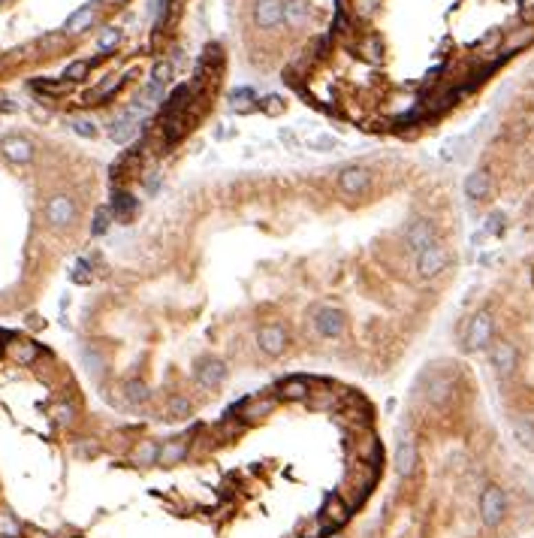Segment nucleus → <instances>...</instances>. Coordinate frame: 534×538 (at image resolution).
I'll return each mask as SVG.
<instances>
[{"label":"nucleus","mask_w":534,"mask_h":538,"mask_svg":"<svg viewBox=\"0 0 534 538\" xmlns=\"http://www.w3.org/2000/svg\"><path fill=\"white\" fill-rule=\"evenodd\" d=\"M88 70H91L88 60H76V64H70V67L64 70V79H67V82H82V79L88 76Z\"/></svg>","instance_id":"nucleus-34"},{"label":"nucleus","mask_w":534,"mask_h":538,"mask_svg":"<svg viewBox=\"0 0 534 538\" xmlns=\"http://www.w3.org/2000/svg\"><path fill=\"white\" fill-rule=\"evenodd\" d=\"M287 330L281 327V324H266V327L257 330V345H260L263 354H269V357H278V354L287 351Z\"/></svg>","instance_id":"nucleus-7"},{"label":"nucleus","mask_w":534,"mask_h":538,"mask_svg":"<svg viewBox=\"0 0 534 538\" xmlns=\"http://www.w3.org/2000/svg\"><path fill=\"white\" fill-rule=\"evenodd\" d=\"M260 109L266 112V115H281V112H284V100H281L278 94H269V97H263L260 100Z\"/></svg>","instance_id":"nucleus-37"},{"label":"nucleus","mask_w":534,"mask_h":538,"mask_svg":"<svg viewBox=\"0 0 534 538\" xmlns=\"http://www.w3.org/2000/svg\"><path fill=\"white\" fill-rule=\"evenodd\" d=\"M139 100L142 103H148V106H154L163 100V85H157V82H151V85H145V91L139 94Z\"/></svg>","instance_id":"nucleus-39"},{"label":"nucleus","mask_w":534,"mask_h":538,"mask_svg":"<svg viewBox=\"0 0 534 538\" xmlns=\"http://www.w3.org/2000/svg\"><path fill=\"white\" fill-rule=\"evenodd\" d=\"M345 324H347V317L341 309H320L314 317V330L323 339H338L345 333Z\"/></svg>","instance_id":"nucleus-8"},{"label":"nucleus","mask_w":534,"mask_h":538,"mask_svg":"<svg viewBox=\"0 0 534 538\" xmlns=\"http://www.w3.org/2000/svg\"><path fill=\"white\" fill-rule=\"evenodd\" d=\"M73 282H76V284H88V282H91V267H88V260H76V267H73Z\"/></svg>","instance_id":"nucleus-42"},{"label":"nucleus","mask_w":534,"mask_h":538,"mask_svg":"<svg viewBox=\"0 0 534 538\" xmlns=\"http://www.w3.org/2000/svg\"><path fill=\"white\" fill-rule=\"evenodd\" d=\"M6 354H10V360L19 363V366H30V363L40 357V345L30 342V339H12V342L6 345Z\"/></svg>","instance_id":"nucleus-17"},{"label":"nucleus","mask_w":534,"mask_h":538,"mask_svg":"<svg viewBox=\"0 0 534 538\" xmlns=\"http://www.w3.org/2000/svg\"><path fill=\"white\" fill-rule=\"evenodd\" d=\"M507 517V493L498 484H486L483 493H480V520L483 526H498Z\"/></svg>","instance_id":"nucleus-2"},{"label":"nucleus","mask_w":534,"mask_h":538,"mask_svg":"<svg viewBox=\"0 0 534 538\" xmlns=\"http://www.w3.org/2000/svg\"><path fill=\"white\" fill-rule=\"evenodd\" d=\"M380 6V0H356V15H362V19H369L371 12H375Z\"/></svg>","instance_id":"nucleus-45"},{"label":"nucleus","mask_w":534,"mask_h":538,"mask_svg":"<svg viewBox=\"0 0 534 538\" xmlns=\"http://www.w3.org/2000/svg\"><path fill=\"white\" fill-rule=\"evenodd\" d=\"M531 282H534V276H531Z\"/></svg>","instance_id":"nucleus-51"},{"label":"nucleus","mask_w":534,"mask_h":538,"mask_svg":"<svg viewBox=\"0 0 534 538\" xmlns=\"http://www.w3.org/2000/svg\"><path fill=\"white\" fill-rule=\"evenodd\" d=\"M272 412H275V399H269V396H254V399H245V405H242V423L263 421V418H269Z\"/></svg>","instance_id":"nucleus-20"},{"label":"nucleus","mask_w":534,"mask_h":538,"mask_svg":"<svg viewBox=\"0 0 534 538\" xmlns=\"http://www.w3.org/2000/svg\"><path fill=\"white\" fill-rule=\"evenodd\" d=\"M82 363H85L88 372H94V375L103 369V357L97 351H91V348H82Z\"/></svg>","instance_id":"nucleus-41"},{"label":"nucleus","mask_w":534,"mask_h":538,"mask_svg":"<svg viewBox=\"0 0 534 538\" xmlns=\"http://www.w3.org/2000/svg\"><path fill=\"white\" fill-rule=\"evenodd\" d=\"M510 433L520 442V448L534 451V421L531 418H513L510 421Z\"/></svg>","instance_id":"nucleus-25"},{"label":"nucleus","mask_w":534,"mask_h":538,"mask_svg":"<svg viewBox=\"0 0 534 538\" xmlns=\"http://www.w3.org/2000/svg\"><path fill=\"white\" fill-rule=\"evenodd\" d=\"M94 21H97V10L88 3V6H82V10H76V12L70 15V19H67L64 30H67V34H70V36H76V34H85V30H88L91 25H94Z\"/></svg>","instance_id":"nucleus-21"},{"label":"nucleus","mask_w":534,"mask_h":538,"mask_svg":"<svg viewBox=\"0 0 534 538\" xmlns=\"http://www.w3.org/2000/svg\"><path fill=\"white\" fill-rule=\"evenodd\" d=\"M190 412H194V405H190L187 396H172L170 399V418L172 421H187Z\"/></svg>","instance_id":"nucleus-29"},{"label":"nucleus","mask_w":534,"mask_h":538,"mask_svg":"<svg viewBox=\"0 0 534 538\" xmlns=\"http://www.w3.org/2000/svg\"><path fill=\"white\" fill-rule=\"evenodd\" d=\"M362 52H365V58H371V60H378L380 58V43L371 36V40H365L362 43Z\"/></svg>","instance_id":"nucleus-46"},{"label":"nucleus","mask_w":534,"mask_h":538,"mask_svg":"<svg viewBox=\"0 0 534 538\" xmlns=\"http://www.w3.org/2000/svg\"><path fill=\"white\" fill-rule=\"evenodd\" d=\"M170 79H172V64H170V60H157L154 70H151V82H157V85H166Z\"/></svg>","instance_id":"nucleus-36"},{"label":"nucleus","mask_w":534,"mask_h":538,"mask_svg":"<svg viewBox=\"0 0 534 538\" xmlns=\"http://www.w3.org/2000/svg\"><path fill=\"white\" fill-rule=\"evenodd\" d=\"M148 388H145V384L139 381V378H130V381L124 384V399L130 405H142V403H148Z\"/></svg>","instance_id":"nucleus-28"},{"label":"nucleus","mask_w":534,"mask_h":538,"mask_svg":"<svg viewBox=\"0 0 534 538\" xmlns=\"http://www.w3.org/2000/svg\"><path fill=\"white\" fill-rule=\"evenodd\" d=\"M19 535H21L19 520L10 511H0V538H19Z\"/></svg>","instance_id":"nucleus-31"},{"label":"nucleus","mask_w":534,"mask_h":538,"mask_svg":"<svg viewBox=\"0 0 534 538\" xmlns=\"http://www.w3.org/2000/svg\"><path fill=\"white\" fill-rule=\"evenodd\" d=\"M233 109L235 112H251L254 109V91L251 88H239V91H233Z\"/></svg>","instance_id":"nucleus-30"},{"label":"nucleus","mask_w":534,"mask_h":538,"mask_svg":"<svg viewBox=\"0 0 534 538\" xmlns=\"http://www.w3.org/2000/svg\"><path fill=\"white\" fill-rule=\"evenodd\" d=\"M395 472H399L402 478H410V475L417 472V442L410 433H404L399 448H395Z\"/></svg>","instance_id":"nucleus-12"},{"label":"nucleus","mask_w":534,"mask_h":538,"mask_svg":"<svg viewBox=\"0 0 534 538\" xmlns=\"http://www.w3.org/2000/svg\"><path fill=\"white\" fill-rule=\"evenodd\" d=\"M311 19V3L308 0H287L284 3V21L290 27H302Z\"/></svg>","instance_id":"nucleus-22"},{"label":"nucleus","mask_w":534,"mask_h":538,"mask_svg":"<svg viewBox=\"0 0 534 538\" xmlns=\"http://www.w3.org/2000/svg\"><path fill=\"white\" fill-rule=\"evenodd\" d=\"M187 451H190V442L185 436H178V438H170V442H163L160 445V457H157V466H178L181 460L187 457Z\"/></svg>","instance_id":"nucleus-14"},{"label":"nucleus","mask_w":534,"mask_h":538,"mask_svg":"<svg viewBox=\"0 0 534 538\" xmlns=\"http://www.w3.org/2000/svg\"><path fill=\"white\" fill-rule=\"evenodd\" d=\"M489 191H492V176L486 170H474L468 179H465V197L468 200H486L489 197Z\"/></svg>","instance_id":"nucleus-18"},{"label":"nucleus","mask_w":534,"mask_h":538,"mask_svg":"<svg viewBox=\"0 0 534 538\" xmlns=\"http://www.w3.org/2000/svg\"><path fill=\"white\" fill-rule=\"evenodd\" d=\"M0 151H3V157L12 161V164H30L34 161V146H30V139H25V136H3Z\"/></svg>","instance_id":"nucleus-13"},{"label":"nucleus","mask_w":534,"mask_h":538,"mask_svg":"<svg viewBox=\"0 0 534 538\" xmlns=\"http://www.w3.org/2000/svg\"><path fill=\"white\" fill-rule=\"evenodd\" d=\"M404 242H408V248L410 251H426L429 245H434V224L429 221V218H417L414 224L408 227V233H404Z\"/></svg>","instance_id":"nucleus-9"},{"label":"nucleus","mask_w":534,"mask_h":538,"mask_svg":"<svg viewBox=\"0 0 534 538\" xmlns=\"http://www.w3.org/2000/svg\"><path fill=\"white\" fill-rule=\"evenodd\" d=\"M109 224H112V209H97L94 212V224H91V233H94V236H103V233L109 230Z\"/></svg>","instance_id":"nucleus-32"},{"label":"nucleus","mask_w":534,"mask_h":538,"mask_svg":"<svg viewBox=\"0 0 534 538\" xmlns=\"http://www.w3.org/2000/svg\"><path fill=\"white\" fill-rule=\"evenodd\" d=\"M486 233H492V236L504 233V215H501V212H495V215L486 218Z\"/></svg>","instance_id":"nucleus-43"},{"label":"nucleus","mask_w":534,"mask_h":538,"mask_svg":"<svg viewBox=\"0 0 534 538\" xmlns=\"http://www.w3.org/2000/svg\"><path fill=\"white\" fill-rule=\"evenodd\" d=\"M157 457H160V445L151 442V438H145V442H139L133 448L130 463L133 466H157Z\"/></svg>","instance_id":"nucleus-26"},{"label":"nucleus","mask_w":534,"mask_h":538,"mask_svg":"<svg viewBox=\"0 0 534 538\" xmlns=\"http://www.w3.org/2000/svg\"><path fill=\"white\" fill-rule=\"evenodd\" d=\"M284 21V0H257L254 3V25L269 30Z\"/></svg>","instance_id":"nucleus-11"},{"label":"nucleus","mask_w":534,"mask_h":538,"mask_svg":"<svg viewBox=\"0 0 534 538\" xmlns=\"http://www.w3.org/2000/svg\"><path fill=\"white\" fill-rule=\"evenodd\" d=\"M369 185H371V170L362 164H350L338 172V188L347 197H362L369 191Z\"/></svg>","instance_id":"nucleus-4"},{"label":"nucleus","mask_w":534,"mask_h":538,"mask_svg":"<svg viewBox=\"0 0 534 538\" xmlns=\"http://www.w3.org/2000/svg\"><path fill=\"white\" fill-rule=\"evenodd\" d=\"M70 127H73V131L79 133V136H85V139H94V136H97V124H94L91 118H73Z\"/></svg>","instance_id":"nucleus-35"},{"label":"nucleus","mask_w":534,"mask_h":538,"mask_svg":"<svg viewBox=\"0 0 534 538\" xmlns=\"http://www.w3.org/2000/svg\"><path fill=\"white\" fill-rule=\"evenodd\" d=\"M51 418H55L60 427H70L73 418H76V412H73V405H64V403H58L55 408H51Z\"/></svg>","instance_id":"nucleus-38"},{"label":"nucleus","mask_w":534,"mask_h":538,"mask_svg":"<svg viewBox=\"0 0 534 538\" xmlns=\"http://www.w3.org/2000/svg\"><path fill=\"white\" fill-rule=\"evenodd\" d=\"M281 396L290 399V403H299V399H308V396H311V384H308V378H302V375L287 378V381L281 384Z\"/></svg>","instance_id":"nucleus-27"},{"label":"nucleus","mask_w":534,"mask_h":538,"mask_svg":"<svg viewBox=\"0 0 534 538\" xmlns=\"http://www.w3.org/2000/svg\"><path fill=\"white\" fill-rule=\"evenodd\" d=\"M118 85H121V79H118V76H112V79H109V82H103V85L97 88V91H91L88 100H106V97H109L112 91H118Z\"/></svg>","instance_id":"nucleus-40"},{"label":"nucleus","mask_w":534,"mask_h":538,"mask_svg":"<svg viewBox=\"0 0 534 538\" xmlns=\"http://www.w3.org/2000/svg\"><path fill=\"white\" fill-rule=\"evenodd\" d=\"M106 3H121V0H106Z\"/></svg>","instance_id":"nucleus-50"},{"label":"nucleus","mask_w":534,"mask_h":538,"mask_svg":"<svg viewBox=\"0 0 534 538\" xmlns=\"http://www.w3.org/2000/svg\"><path fill=\"white\" fill-rule=\"evenodd\" d=\"M534 43V27L531 25H525V27H520V30H513V34L504 40V45L498 49V58L504 60V58H510V55H516V52H522V49H529V45Z\"/></svg>","instance_id":"nucleus-19"},{"label":"nucleus","mask_w":534,"mask_h":538,"mask_svg":"<svg viewBox=\"0 0 534 538\" xmlns=\"http://www.w3.org/2000/svg\"><path fill=\"white\" fill-rule=\"evenodd\" d=\"M196 384H200L202 390H218L220 384L227 381V363L220 357H202L196 363Z\"/></svg>","instance_id":"nucleus-5"},{"label":"nucleus","mask_w":534,"mask_h":538,"mask_svg":"<svg viewBox=\"0 0 534 538\" xmlns=\"http://www.w3.org/2000/svg\"><path fill=\"white\" fill-rule=\"evenodd\" d=\"M136 131H139V121L136 118H130L127 112H121V115L112 121V131H109V136L115 142H130L133 136H136Z\"/></svg>","instance_id":"nucleus-24"},{"label":"nucleus","mask_w":534,"mask_h":538,"mask_svg":"<svg viewBox=\"0 0 534 538\" xmlns=\"http://www.w3.org/2000/svg\"><path fill=\"white\" fill-rule=\"evenodd\" d=\"M522 12L525 15H534V0H522Z\"/></svg>","instance_id":"nucleus-49"},{"label":"nucleus","mask_w":534,"mask_h":538,"mask_svg":"<svg viewBox=\"0 0 534 538\" xmlns=\"http://www.w3.org/2000/svg\"><path fill=\"white\" fill-rule=\"evenodd\" d=\"M311 148H338V139H332V136H317V139L308 142Z\"/></svg>","instance_id":"nucleus-47"},{"label":"nucleus","mask_w":534,"mask_h":538,"mask_svg":"<svg viewBox=\"0 0 534 538\" xmlns=\"http://www.w3.org/2000/svg\"><path fill=\"white\" fill-rule=\"evenodd\" d=\"M489 363L498 378H510L520 366V351H516L513 342H495L489 351Z\"/></svg>","instance_id":"nucleus-6"},{"label":"nucleus","mask_w":534,"mask_h":538,"mask_svg":"<svg viewBox=\"0 0 534 538\" xmlns=\"http://www.w3.org/2000/svg\"><path fill=\"white\" fill-rule=\"evenodd\" d=\"M450 396H453V378L444 375V372H434V375H429V388H426V399H429L432 405H444Z\"/></svg>","instance_id":"nucleus-16"},{"label":"nucleus","mask_w":534,"mask_h":538,"mask_svg":"<svg viewBox=\"0 0 534 538\" xmlns=\"http://www.w3.org/2000/svg\"><path fill=\"white\" fill-rule=\"evenodd\" d=\"M121 43V30L118 27H106L100 36H97V45H100V52H109V49H115V45Z\"/></svg>","instance_id":"nucleus-33"},{"label":"nucleus","mask_w":534,"mask_h":538,"mask_svg":"<svg viewBox=\"0 0 534 538\" xmlns=\"http://www.w3.org/2000/svg\"><path fill=\"white\" fill-rule=\"evenodd\" d=\"M36 91H45V94H64L67 82H34Z\"/></svg>","instance_id":"nucleus-44"},{"label":"nucleus","mask_w":534,"mask_h":538,"mask_svg":"<svg viewBox=\"0 0 534 538\" xmlns=\"http://www.w3.org/2000/svg\"><path fill=\"white\" fill-rule=\"evenodd\" d=\"M495 336V317L489 309H480L477 315L468 317V324H465L462 330V348L465 351H483V348H489Z\"/></svg>","instance_id":"nucleus-1"},{"label":"nucleus","mask_w":534,"mask_h":538,"mask_svg":"<svg viewBox=\"0 0 534 538\" xmlns=\"http://www.w3.org/2000/svg\"><path fill=\"white\" fill-rule=\"evenodd\" d=\"M157 185H160L157 172H148V176H145V191H151V194H154V191H157Z\"/></svg>","instance_id":"nucleus-48"},{"label":"nucleus","mask_w":534,"mask_h":538,"mask_svg":"<svg viewBox=\"0 0 534 538\" xmlns=\"http://www.w3.org/2000/svg\"><path fill=\"white\" fill-rule=\"evenodd\" d=\"M447 263H450V251H447L444 242H434V245H429L426 251L417 254V272H419V278L441 276V272L447 269Z\"/></svg>","instance_id":"nucleus-3"},{"label":"nucleus","mask_w":534,"mask_h":538,"mask_svg":"<svg viewBox=\"0 0 534 538\" xmlns=\"http://www.w3.org/2000/svg\"><path fill=\"white\" fill-rule=\"evenodd\" d=\"M136 209H139V200H136L133 194L127 191H115L112 194V215L121 218V221H130L136 215Z\"/></svg>","instance_id":"nucleus-23"},{"label":"nucleus","mask_w":534,"mask_h":538,"mask_svg":"<svg viewBox=\"0 0 534 538\" xmlns=\"http://www.w3.org/2000/svg\"><path fill=\"white\" fill-rule=\"evenodd\" d=\"M45 218H49L51 227H70L76 218V203L67 194H58L45 203Z\"/></svg>","instance_id":"nucleus-10"},{"label":"nucleus","mask_w":534,"mask_h":538,"mask_svg":"<svg viewBox=\"0 0 534 538\" xmlns=\"http://www.w3.org/2000/svg\"><path fill=\"white\" fill-rule=\"evenodd\" d=\"M350 520V508L345 502H341L338 496H329L326 499V505H323V526L329 529V533H335V529H341Z\"/></svg>","instance_id":"nucleus-15"}]
</instances>
